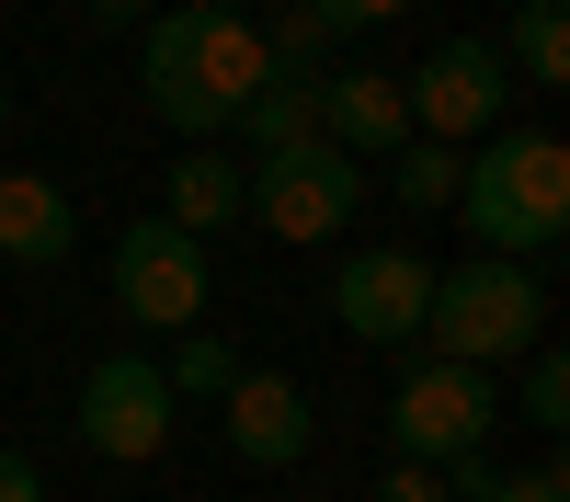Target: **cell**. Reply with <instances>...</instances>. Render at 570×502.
<instances>
[{"instance_id":"cell-26","label":"cell","mask_w":570,"mask_h":502,"mask_svg":"<svg viewBox=\"0 0 570 502\" xmlns=\"http://www.w3.org/2000/svg\"><path fill=\"white\" fill-rule=\"evenodd\" d=\"M0 126H12V80H0Z\"/></svg>"},{"instance_id":"cell-23","label":"cell","mask_w":570,"mask_h":502,"mask_svg":"<svg viewBox=\"0 0 570 502\" xmlns=\"http://www.w3.org/2000/svg\"><path fill=\"white\" fill-rule=\"evenodd\" d=\"M0 502H46V469H35L23 445H0Z\"/></svg>"},{"instance_id":"cell-17","label":"cell","mask_w":570,"mask_h":502,"mask_svg":"<svg viewBox=\"0 0 570 502\" xmlns=\"http://www.w3.org/2000/svg\"><path fill=\"white\" fill-rule=\"evenodd\" d=\"M160 377H171V400H228V377H240V354H228V332H183Z\"/></svg>"},{"instance_id":"cell-6","label":"cell","mask_w":570,"mask_h":502,"mask_svg":"<svg viewBox=\"0 0 570 502\" xmlns=\"http://www.w3.org/2000/svg\"><path fill=\"white\" fill-rule=\"evenodd\" d=\"M104 274H115V308L137 319V332H171V343L206 332V297H217L206 286V240H183L171 217H126Z\"/></svg>"},{"instance_id":"cell-8","label":"cell","mask_w":570,"mask_h":502,"mask_svg":"<svg viewBox=\"0 0 570 502\" xmlns=\"http://www.w3.org/2000/svg\"><path fill=\"white\" fill-rule=\"evenodd\" d=\"M502 46L491 35H434L411 58V80H400V104H411V137H445V149H480V137L502 126Z\"/></svg>"},{"instance_id":"cell-13","label":"cell","mask_w":570,"mask_h":502,"mask_svg":"<svg viewBox=\"0 0 570 502\" xmlns=\"http://www.w3.org/2000/svg\"><path fill=\"white\" fill-rule=\"evenodd\" d=\"M160 217L183 228V240H206V228L240 217V149H183L171 183H160Z\"/></svg>"},{"instance_id":"cell-11","label":"cell","mask_w":570,"mask_h":502,"mask_svg":"<svg viewBox=\"0 0 570 502\" xmlns=\"http://www.w3.org/2000/svg\"><path fill=\"white\" fill-rule=\"evenodd\" d=\"M320 137H331L343 160H389L400 137H411L400 80H389V69H331V80H320Z\"/></svg>"},{"instance_id":"cell-18","label":"cell","mask_w":570,"mask_h":502,"mask_svg":"<svg viewBox=\"0 0 570 502\" xmlns=\"http://www.w3.org/2000/svg\"><path fill=\"white\" fill-rule=\"evenodd\" d=\"M513 411H525L537 434H559V423H570V365H559V343H537V354H525V377H513Z\"/></svg>"},{"instance_id":"cell-1","label":"cell","mask_w":570,"mask_h":502,"mask_svg":"<svg viewBox=\"0 0 570 502\" xmlns=\"http://www.w3.org/2000/svg\"><path fill=\"white\" fill-rule=\"evenodd\" d=\"M274 80V46L252 12H149L137 23V104H149L160 126H183L195 149H217L228 115L252 104V91Z\"/></svg>"},{"instance_id":"cell-22","label":"cell","mask_w":570,"mask_h":502,"mask_svg":"<svg viewBox=\"0 0 570 502\" xmlns=\"http://www.w3.org/2000/svg\"><path fill=\"white\" fill-rule=\"evenodd\" d=\"M491 502H570V480H559V469H502Z\"/></svg>"},{"instance_id":"cell-25","label":"cell","mask_w":570,"mask_h":502,"mask_svg":"<svg viewBox=\"0 0 570 502\" xmlns=\"http://www.w3.org/2000/svg\"><path fill=\"white\" fill-rule=\"evenodd\" d=\"M183 12H240V0H183Z\"/></svg>"},{"instance_id":"cell-15","label":"cell","mask_w":570,"mask_h":502,"mask_svg":"<svg viewBox=\"0 0 570 502\" xmlns=\"http://www.w3.org/2000/svg\"><path fill=\"white\" fill-rule=\"evenodd\" d=\"M491 46H502V69H513V80L559 91V80H570V0H513Z\"/></svg>"},{"instance_id":"cell-3","label":"cell","mask_w":570,"mask_h":502,"mask_svg":"<svg viewBox=\"0 0 570 502\" xmlns=\"http://www.w3.org/2000/svg\"><path fill=\"white\" fill-rule=\"evenodd\" d=\"M537 343H548V286H537V263H491V252H468L456 274H434V308H422V354L502 377V365H525Z\"/></svg>"},{"instance_id":"cell-5","label":"cell","mask_w":570,"mask_h":502,"mask_svg":"<svg viewBox=\"0 0 570 502\" xmlns=\"http://www.w3.org/2000/svg\"><path fill=\"white\" fill-rule=\"evenodd\" d=\"M365 206V160H343L331 137H297V149L240 160V217L274 228V240H343Z\"/></svg>"},{"instance_id":"cell-12","label":"cell","mask_w":570,"mask_h":502,"mask_svg":"<svg viewBox=\"0 0 570 502\" xmlns=\"http://www.w3.org/2000/svg\"><path fill=\"white\" fill-rule=\"evenodd\" d=\"M80 252V206L58 195L46 171H0V263H69Z\"/></svg>"},{"instance_id":"cell-7","label":"cell","mask_w":570,"mask_h":502,"mask_svg":"<svg viewBox=\"0 0 570 502\" xmlns=\"http://www.w3.org/2000/svg\"><path fill=\"white\" fill-rule=\"evenodd\" d=\"M69 423H80V445L104 456V469H149V456L171 445V423H183V400H171V377H160V354H104L80 377V400H69Z\"/></svg>"},{"instance_id":"cell-27","label":"cell","mask_w":570,"mask_h":502,"mask_svg":"<svg viewBox=\"0 0 570 502\" xmlns=\"http://www.w3.org/2000/svg\"><path fill=\"white\" fill-rule=\"evenodd\" d=\"M491 12H513V0H491Z\"/></svg>"},{"instance_id":"cell-24","label":"cell","mask_w":570,"mask_h":502,"mask_svg":"<svg viewBox=\"0 0 570 502\" xmlns=\"http://www.w3.org/2000/svg\"><path fill=\"white\" fill-rule=\"evenodd\" d=\"M80 12H91V23H104V35H137V23H149V12H160V0H80Z\"/></svg>"},{"instance_id":"cell-16","label":"cell","mask_w":570,"mask_h":502,"mask_svg":"<svg viewBox=\"0 0 570 502\" xmlns=\"http://www.w3.org/2000/svg\"><path fill=\"white\" fill-rule=\"evenodd\" d=\"M389 195L411 217H445L456 206V149H445V137H400V149H389Z\"/></svg>"},{"instance_id":"cell-19","label":"cell","mask_w":570,"mask_h":502,"mask_svg":"<svg viewBox=\"0 0 570 502\" xmlns=\"http://www.w3.org/2000/svg\"><path fill=\"white\" fill-rule=\"evenodd\" d=\"M297 12L331 35V46H343V35H376V23H400L411 12V0H297Z\"/></svg>"},{"instance_id":"cell-14","label":"cell","mask_w":570,"mask_h":502,"mask_svg":"<svg viewBox=\"0 0 570 502\" xmlns=\"http://www.w3.org/2000/svg\"><path fill=\"white\" fill-rule=\"evenodd\" d=\"M297 137H320V69H274L263 91H252V104L240 115H228V149H297Z\"/></svg>"},{"instance_id":"cell-21","label":"cell","mask_w":570,"mask_h":502,"mask_svg":"<svg viewBox=\"0 0 570 502\" xmlns=\"http://www.w3.org/2000/svg\"><path fill=\"white\" fill-rule=\"evenodd\" d=\"M365 502H445V480L434 469H411V456H389V469H376V491Z\"/></svg>"},{"instance_id":"cell-10","label":"cell","mask_w":570,"mask_h":502,"mask_svg":"<svg viewBox=\"0 0 570 502\" xmlns=\"http://www.w3.org/2000/svg\"><path fill=\"white\" fill-rule=\"evenodd\" d=\"M217 411H228V456H240V469H297L320 445V400L297 377H274V365H240Z\"/></svg>"},{"instance_id":"cell-9","label":"cell","mask_w":570,"mask_h":502,"mask_svg":"<svg viewBox=\"0 0 570 502\" xmlns=\"http://www.w3.org/2000/svg\"><path fill=\"white\" fill-rule=\"evenodd\" d=\"M422 308H434V263H422L411 240H365V252L331 263V319H343L354 343L411 354L422 343Z\"/></svg>"},{"instance_id":"cell-4","label":"cell","mask_w":570,"mask_h":502,"mask_svg":"<svg viewBox=\"0 0 570 502\" xmlns=\"http://www.w3.org/2000/svg\"><path fill=\"white\" fill-rule=\"evenodd\" d=\"M491 434H502V377L445 365V354H411L400 365V388H389V456L445 469V456H480Z\"/></svg>"},{"instance_id":"cell-2","label":"cell","mask_w":570,"mask_h":502,"mask_svg":"<svg viewBox=\"0 0 570 502\" xmlns=\"http://www.w3.org/2000/svg\"><path fill=\"white\" fill-rule=\"evenodd\" d=\"M491 263H537L570 228V149L548 126H491L480 149H456V206H445Z\"/></svg>"},{"instance_id":"cell-20","label":"cell","mask_w":570,"mask_h":502,"mask_svg":"<svg viewBox=\"0 0 570 502\" xmlns=\"http://www.w3.org/2000/svg\"><path fill=\"white\" fill-rule=\"evenodd\" d=\"M263 46H274V69H320V46H331V35H320V23L297 12V0H285V12L263 23Z\"/></svg>"}]
</instances>
